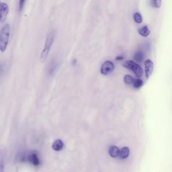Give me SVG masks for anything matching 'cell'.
<instances>
[{
	"instance_id": "cell-4",
	"label": "cell",
	"mask_w": 172,
	"mask_h": 172,
	"mask_svg": "<svg viewBox=\"0 0 172 172\" xmlns=\"http://www.w3.org/2000/svg\"><path fill=\"white\" fill-rule=\"evenodd\" d=\"M114 69V64L111 61H106L102 66L101 70V73L103 75H107L112 73Z\"/></svg>"
},
{
	"instance_id": "cell-21",
	"label": "cell",
	"mask_w": 172,
	"mask_h": 172,
	"mask_svg": "<svg viewBox=\"0 0 172 172\" xmlns=\"http://www.w3.org/2000/svg\"><path fill=\"white\" fill-rule=\"evenodd\" d=\"M0 5H1V1H0Z\"/></svg>"
},
{
	"instance_id": "cell-16",
	"label": "cell",
	"mask_w": 172,
	"mask_h": 172,
	"mask_svg": "<svg viewBox=\"0 0 172 172\" xmlns=\"http://www.w3.org/2000/svg\"><path fill=\"white\" fill-rule=\"evenodd\" d=\"M134 19L135 22L137 23H140L142 22V19L141 16L138 12H136L134 14Z\"/></svg>"
},
{
	"instance_id": "cell-13",
	"label": "cell",
	"mask_w": 172,
	"mask_h": 172,
	"mask_svg": "<svg viewBox=\"0 0 172 172\" xmlns=\"http://www.w3.org/2000/svg\"><path fill=\"white\" fill-rule=\"evenodd\" d=\"M133 83L134 88L135 89L141 88L143 85V81L138 78L133 79Z\"/></svg>"
},
{
	"instance_id": "cell-17",
	"label": "cell",
	"mask_w": 172,
	"mask_h": 172,
	"mask_svg": "<svg viewBox=\"0 0 172 172\" xmlns=\"http://www.w3.org/2000/svg\"><path fill=\"white\" fill-rule=\"evenodd\" d=\"M0 172H4L3 160L1 154H0Z\"/></svg>"
},
{
	"instance_id": "cell-6",
	"label": "cell",
	"mask_w": 172,
	"mask_h": 172,
	"mask_svg": "<svg viewBox=\"0 0 172 172\" xmlns=\"http://www.w3.org/2000/svg\"><path fill=\"white\" fill-rule=\"evenodd\" d=\"M146 76L148 79L152 73L154 69V64L152 61L146 60L145 62Z\"/></svg>"
},
{
	"instance_id": "cell-3",
	"label": "cell",
	"mask_w": 172,
	"mask_h": 172,
	"mask_svg": "<svg viewBox=\"0 0 172 172\" xmlns=\"http://www.w3.org/2000/svg\"><path fill=\"white\" fill-rule=\"evenodd\" d=\"M123 66L132 71L137 77H141L143 75V70L141 66L132 60L125 61Z\"/></svg>"
},
{
	"instance_id": "cell-15",
	"label": "cell",
	"mask_w": 172,
	"mask_h": 172,
	"mask_svg": "<svg viewBox=\"0 0 172 172\" xmlns=\"http://www.w3.org/2000/svg\"><path fill=\"white\" fill-rule=\"evenodd\" d=\"M161 0H153L151 1V4L153 7L156 8H160L161 6Z\"/></svg>"
},
{
	"instance_id": "cell-5",
	"label": "cell",
	"mask_w": 172,
	"mask_h": 172,
	"mask_svg": "<svg viewBox=\"0 0 172 172\" xmlns=\"http://www.w3.org/2000/svg\"><path fill=\"white\" fill-rule=\"evenodd\" d=\"M9 12V8L7 4L2 3L0 5V21L3 23L6 20Z\"/></svg>"
},
{
	"instance_id": "cell-19",
	"label": "cell",
	"mask_w": 172,
	"mask_h": 172,
	"mask_svg": "<svg viewBox=\"0 0 172 172\" xmlns=\"http://www.w3.org/2000/svg\"><path fill=\"white\" fill-rule=\"evenodd\" d=\"M124 59V57L122 56H117L115 58V60L117 61L122 60Z\"/></svg>"
},
{
	"instance_id": "cell-8",
	"label": "cell",
	"mask_w": 172,
	"mask_h": 172,
	"mask_svg": "<svg viewBox=\"0 0 172 172\" xmlns=\"http://www.w3.org/2000/svg\"><path fill=\"white\" fill-rule=\"evenodd\" d=\"M28 160L35 166H37L39 164V161L38 159L37 155L35 153H33L29 155Z\"/></svg>"
},
{
	"instance_id": "cell-1",
	"label": "cell",
	"mask_w": 172,
	"mask_h": 172,
	"mask_svg": "<svg viewBox=\"0 0 172 172\" xmlns=\"http://www.w3.org/2000/svg\"><path fill=\"white\" fill-rule=\"evenodd\" d=\"M56 34V31L53 30L50 32L48 35L45 46L40 55V60L42 63L45 62L47 58L50 48L54 42Z\"/></svg>"
},
{
	"instance_id": "cell-14",
	"label": "cell",
	"mask_w": 172,
	"mask_h": 172,
	"mask_svg": "<svg viewBox=\"0 0 172 172\" xmlns=\"http://www.w3.org/2000/svg\"><path fill=\"white\" fill-rule=\"evenodd\" d=\"M133 78L131 75H126L124 76V81L126 84L130 85L133 84Z\"/></svg>"
},
{
	"instance_id": "cell-11",
	"label": "cell",
	"mask_w": 172,
	"mask_h": 172,
	"mask_svg": "<svg viewBox=\"0 0 172 172\" xmlns=\"http://www.w3.org/2000/svg\"><path fill=\"white\" fill-rule=\"evenodd\" d=\"M129 153V149L128 147L123 148L120 152V158L122 159L126 158L128 157Z\"/></svg>"
},
{
	"instance_id": "cell-10",
	"label": "cell",
	"mask_w": 172,
	"mask_h": 172,
	"mask_svg": "<svg viewBox=\"0 0 172 172\" xmlns=\"http://www.w3.org/2000/svg\"><path fill=\"white\" fill-rule=\"evenodd\" d=\"M144 58V53L141 51H138L134 55L133 59L137 63L142 62L143 61Z\"/></svg>"
},
{
	"instance_id": "cell-12",
	"label": "cell",
	"mask_w": 172,
	"mask_h": 172,
	"mask_svg": "<svg viewBox=\"0 0 172 172\" xmlns=\"http://www.w3.org/2000/svg\"><path fill=\"white\" fill-rule=\"evenodd\" d=\"M140 35L144 37H146L149 35L150 31L147 26H145L140 28L138 30Z\"/></svg>"
},
{
	"instance_id": "cell-18",
	"label": "cell",
	"mask_w": 172,
	"mask_h": 172,
	"mask_svg": "<svg viewBox=\"0 0 172 172\" xmlns=\"http://www.w3.org/2000/svg\"><path fill=\"white\" fill-rule=\"evenodd\" d=\"M25 1L24 0H21L20 2V7H19V10L21 11L22 10V8L24 6V3Z\"/></svg>"
},
{
	"instance_id": "cell-2",
	"label": "cell",
	"mask_w": 172,
	"mask_h": 172,
	"mask_svg": "<svg viewBox=\"0 0 172 172\" xmlns=\"http://www.w3.org/2000/svg\"><path fill=\"white\" fill-rule=\"evenodd\" d=\"M10 26L6 24L0 32V50L5 51L8 45L10 33Z\"/></svg>"
},
{
	"instance_id": "cell-9",
	"label": "cell",
	"mask_w": 172,
	"mask_h": 172,
	"mask_svg": "<svg viewBox=\"0 0 172 172\" xmlns=\"http://www.w3.org/2000/svg\"><path fill=\"white\" fill-rule=\"evenodd\" d=\"M63 144L61 140L58 139L55 141L52 144V147L53 149L57 151H59L62 149Z\"/></svg>"
},
{
	"instance_id": "cell-20",
	"label": "cell",
	"mask_w": 172,
	"mask_h": 172,
	"mask_svg": "<svg viewBox=\"0 0 172 172\" xmlns=\"http://www.w3.org/2000/svg\"><path fill=\"white\" fill-rule=\"evenodd\" d=\"M76 62H77V61H76V60H74L73 61V64H75L76 63Z\"/></svg>"
},
{
	"instance_id": "cell-7",
	"label": "cell",
	"mask_w": 172,
	"mask_h": 172,
	"mask_svg": "<svg viewBox=\"0 0 172 172\" xmlns=\"http://www.w3.org/2000/svg\"><path fill=\"white\" fill-rule=\"evenodd\" d=\"M120 150L119 148L115 146H113L110 147L109 153L112 157L116 158L120 155Z\"/></svg>"
}]
</instances>
